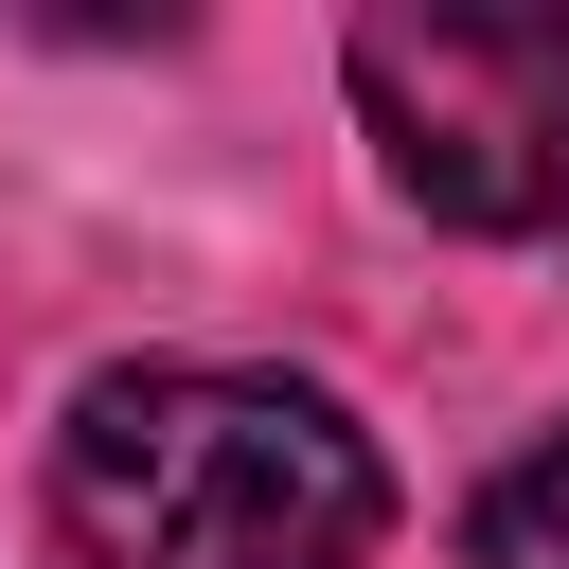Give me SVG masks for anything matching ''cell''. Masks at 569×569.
<instances>
[{
	"instance_id": "6da1fadb",
	"label": "cell",
	"mask_w": 569,
	"mask_h": 569,
	"mask_svg": "<svg viewBox=\"0 0 569 569\" xmlns=\"http://www.w3.org/2000/svg\"><path fill=\"white\" fill-rule=\"evenodd\" d=\"M373 516V445L284 373H107L53 427L71 569H356Z\"/></svg>"
},
{
	"instance_id": "7a4b0ae2",
	"label": "cell",
	"mask_w": 569,
	"mask_h": 569,
	"mask_svg": "<svg viewBox=\"0 0 569 569\" xmlns=\"http://www.w3.org/2000/svg\"><path fill=\"white\" fill-rule=\"evenodd\" d=\"M356 107L445 231L569 249V18H356Z\"/></svg>"
},
{
	"instance_id": "3957f363",
	"label": "cell",
	"mask_w": 569,
	"mask_h": 569,
	"mask_svg": "<svg viewBox=\"0 0 569 569\" xmlns=\"http://www.w3.org/2000/svg\"><path fill=\"white\" fill-rule=\"evenodd\" d=\"M480 569H569V427L480 498Z\"/></svg>"
}]
</instances>
